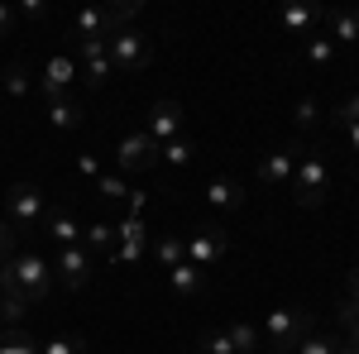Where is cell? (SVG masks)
<instances>
[{
  "label": "cell",
  "instance_id": "obj_1",
  "mask_svg": "<svg viewBox=\"0 0 359 354\" xmlns=\"http://www.w3.org/2000/svg\"><path fill=\"white\" fill-rule=\"evenodd\" d=\"M311 326H316V316L306 306H278V311H269V321H264L259 335H264V345L273 354H287L311 335Z\"/></svg>",
  "mask_w": 359,
  "mask_h": 354
},
{
  "label": "cell",
  "instance_id": "obj_2",
  "mask_svg": "<svg viewBox=\"0 0 359 354\" xmlns=\"http://www.w3.org/2000/svg\"><path fill=\"white\" fill-rule=\"evenodd\" d=\"M326 187H331V168L321 154H306L297 172H292V201L302 206V211H321L326 206Z\"/></svg>",
  "mask_w": 359,
  "mask_h": 354
},
{
  "label": "cell",
  "instance_id": "obj_3",
  "mask_svg": "<svg viewBox=\"0 0 359 354\" xmlns=\"http://www.w3.org/2000/svg\"><path fill=\"white\" fill-rule=\"evenodd\" d=\"M77 77H82V67H77V57H72V53L48 57L43 72H39V96H43V101H62V96H72Z\"/></svg>",
  "mask_w": 359,
  "mask_h": 354
},
{
  "label": "cell",
  "instance_id": "obj_4",
  "mask_svg": "<svg viewBox=\"0 0 359 354\" xmlns=\"http://www.w3.org/2000/svg\"><path fill=\"white\" fill-rule=\"evenodd\" d=\"M15 278H20V292L29 297V306L53 292V264L43 254H15Z\"/></svg>",
  "mask_w": 359,
  "mask_h": 354
},
{
  "label": "cell",
  "instance_id": "obj_5",
  "mask_svg": "<svg viewBox=\"0 0 359 354\" xmlns=\"http://www.w3.org/2000/svg\"><path fill=\"white\" fill-rule=\"evenodd\" d=\"M225 254H230V235H225L221 225H206V230H196L192 240H187V264L192 268H211V264H221Z\"/></svg>",
  "mask_w": 359,
  "mask_h": 354
},
{
  "label": "cell",
  "instance_id": "obj_6",
  "mask_svg": "<svg viewBox=\"0 0 359 354\" xmlns=\"http://www.w3.org/2000/svg\"><path fill=\"white\" fill-rule=\"evenodd\" d=\"M144 62H149V34H139V29L111 34V67L115 72H139Z\"/></svg>",
  "mask_w": 359,
  "mask_h": 354
},
{
  "label": "cell",
  "instance_id": "obj_7",
  "mask_svg": "<svg viewBox=\"0 0 359 354\" xmlns=\"http://www.w3.org/2000/svg\"><path fill=\"white\" fill-rule=\"evenodd\" d=\"M115 168H120V172H154V168H158V144L144 135V130L130 135L115 149Z\"/></svg>",
  "mask_w": 359,
  "mask_h": 354
},
{
  "label": "cell",
  "instance_id": "obj_8",
  "mask_svg": "<svg viewBox=\"0 0 359 354\" xmlns=\"http://www.w3.org/2000/svg\"><path fill=\"white\" fill-rule=\"evenodd\" d=\"M53 278L62 282V287L82 292L86 282H91V254H86L82 245H72V249H57V259H53Z\"/></svg>",
  "mask_w": 359,
  "mask_h": 354
},
{
  "label": "cell",
  "instance_id": "obj_9",
  "mask_svg": "<svg viewBox=\"0 0 359 354\" xmlns=\"http://www.w3.org/2000/svg\"><path fill=\"white\" fill-rule=\"evenodd\" d=\"M144 135L154 139L158 149H163L168 139L182 135V106L177 101H154V110H149V125H144Z\"/></svg>",
  "mask_w": 359,
  "mask_h": 354
},
{
  "label": "cell",
  "instance_id": "obj_10",
  "mask_svg": "<svg viewBox=\"0 0 359 354\" xmlns=\"http://www.w3.org/2000/svg\"><path fill=\"white\" fill-rule=\"evenodd\" d=\"M43 216V187L39 182H15L10 187V220L15 225H39Z\"/></svg>",
  "mask_w": 359,
  "mask_h": 354
},
{
  "label": "cell",
  "instance_id": "obj_11",
  "mask_svg": "<svg viewBox=\"0 0 359 354\" xmlns=\"http://www.w3.org/2000/svg\"><path fill=\"white\" fill-rule=\"evenodd\" d=\"M297 163H302V149L287 144V149H278V154H269V158L259 163V182H269V187H292Z\"/></svg>",
  "mask_w": 359,
  "mask_h": 354
},
{
  "label": "cell",
  "instance_id": "obj_12",
  "mask_svg": "<svg viewBox=\"0 0 359 354\" xmlns=\"http://www.w3.org/2000/svg\"><path fill=\"white\" fill-rule=\"evenodd\" d=\"M86 120V110L77 96H62V101H48V125H53L57 135H77Z\"/></svg>",
  "mask_w": 359,
  "mask_h": 354
},
{
  "label": "cell",
  "instance_id": "obj_13",
  "mask_svg": "<svg viewBox=\"0 0 359 354\" xmlns=\"http://www.w3.org/2000/svg\"><path fill=\"white\" fill-rule=\"evenodd\" d=\"M201 287H206V273L192 268L187 259H182L177 268H168V292H172V297H182V301H187V297H196Z\"/></svg>",
  "mask_w": 359,
  "mask_h": 354
},
{
  "label": "cell",
  "instance_id": "obj_14",
  "mask_svg": "<svg viewBox=\"0 0 359 354\" xmlns=\"http://www.w3.org/2000/svg\"><path fill=\"white\" fill-rule=\"evenodd\" d=\"M278 20H283V29H287V34H311V25H316V20H326V10H321V5L297 0V5H283V15H278Z\"/></svg>",
  "mask_w": 359,
  "mask_h": 354
},
{
  "label": "cell",
  "instance_id": "obj_15",
  "mask_svg": "<svg viewBox=\"0 0 359 354\" xmlns=\"http://www.w3.org/2000/svg\"><path fill=\"white\" fill-rule=\"evenodd\" d=\"M43 235L53 240L57 249H72V245H82V230H77V220L67 216V211H53V216L43 220Z\"/></svg>",
  "mask_w": 359,
  "mask_h": 354
},
{
  "label": "cell",
  "instance_id": "obj_16",
  "mask_svg": "<svg viewBox=\"0 0 359 354\" xmlns=\"http://www.w3.org/2000/svg\"><path fill=\"white\" fill-rule=\"evenodd\" d=\"M326 25H331V43H359V10H326Z\"/></svg>",
  "mask_w": 359,
  "mask_h": 354
},
{
  "label": "cell",
  "instance_id": "obj_17",
  "mask_svg": "<svg viewBox=\"0 0 359 354\" xmlns=\"http://www.w3.org/2000/svg\"><path fill=\"white\" fill-rule=\"evenodd\" d=\"M206 206H211V211H240V206H245V191H240V182L216 177V182L206 187Z\"/></svg>",
  "mask_w": 359,
  "mask_h": 354
},
{
  "label": "cell",
  "instance_id": "obj_18",
  "mask_svg": "<svg viewBox=\"0 0 359 354\" xmlns=\"http://www.w3.org/2000/svg\"><path fill=\"white\" fill-rule=\"evenodd\" d=\"M149 254H154V264L168 273V268H177V264L187 259V240H182V235H163V240L149 249Z\"/></svg>",
  "mask_w": 359,
  "mask_h": 354
},
{
  "label": "cell",
  "instance_id": "obj_19",
  "mask_svg": "<svg viewBox=\"0 0 359 354\" xmlns=\"http://www.w3.org/2000/svg\"><path fill=\"white\" fill-rule=\"evenodd\" d=\"M196 158V144L187 135H177V139H168L163 149H158V163H168V168H187Z\"/></svg>",
  "mask_w": 359,
  "mask_h": 354
},
{
  "label": "cell",
  "instance_id": "obj_20",
  "mask_svg": "<svg viewBox=\"0 0 359 354\" xmlns=\"http://www.w3.org/2000/svg\"><path fill=\"white\" fill-rule=\"evenodd\" d=\"M82 249H86V254H111V249H115V225H106V220L86 225V230H82Z\"/></svg>",
  "mask_w": 359,
  "mask_h": 354
},
{
  "label": "cell",
  "instance_id": "obj_21",
  "mask_svg": "<svg viewBox=\"0 0 359 354\" xmlns=\"http://www.w3.org/2000/svg\"><path fill=\"white\" fill-rule=\"evenodd\" d=\"M225 335H230L235 354H259V350H264V335H259V326H249V321H235Z\"/></svg>",
  "mask_w": 359,
  "mask_h": 354
},
{
  "label": "cell",
  "instance_id": "obj_22",
  "mask_svg": "<svg viewBox=\"0 0 359 354\" xmlns=\"http://www.w3.org/2000/svg\"><path fill=\"white\" fill-rule=\"evenodd\" d=\"M115 240L120 245H154L149 240V225H144V211H130V216L115 225Z\"/></svg>",
  "mask_w": 359,
  "mask_h": 354
},
{
  "label": "cell",
  "instance_id": "obj_23",
  "mask_svg": "<svg viewBox=\"0 0 359 354\" xmlns=\"http://www.w3.org/2000/svg\"><path fill=\"white\" fill-rule=\"evenodd\" d=\"M306 62H311V67H331L335 62L331 34H306Z\"/></svg>",
  "mask_w": 359,
  "mask_h": 354
},
{
  "label": "cell",
  "instance_id": "obj_24",
  "mask_svg": "<svg viewBox=\"0 0 359 354\" xmlns=\"http://www.w3.org/2000/svg\"><path fill=\"white\" fill-rule=\"evenodd\" d=\"M345 350H350V345H345V340H335V335H306L292 354H345Z\"/></svg>",
  "mask_w": 359,
  "mask_h": 354
},
{
  "label": "cell",
  "instance_id": "obj_25",
  "mask_svg": "<svg viewBox=\"0 0 359 354\" xmlns=\"http://www.w3.org/2000/svg\"><path fill=\"white\" fill-rule=\"evenodd\" d=\"M0 354H39V340L15 326V330H5V335H0Z\"/></svg>",
  "mask_w": 359,
  "mask_h": 354
},
{
  "label": "cell",
  "instance_id": "obj_26",
  "mask_svg": "<svg viewBox=\"0 0 359 354\" xmlns=\"http://www.w3.org/2000/svg\"><path fill=\"white\" fill-rule=\"evenodd\" d=\"M335 321H340V330H345V345H359V306H355L350 297H340Z\"/></svg>",
  "mask_w": 359,
  "mask_h": 354
},
{
  "label": "cell",
  "instance_id": "obj_27",
  "mask_svg": "<svg viewBox=\"0 0 359 354\" xmlns=\"http://www.w3.org/2000/svg\"><path fill=\"white\" fill-rule=\"evenodd\" d=\"M331 125L340 130V135H345V130H355V125H359V91H355V96H345V101H340V106L331 110Z\"/></svg>",
  "mask_w": 359,
  "mask_h": 354
},
{
  "label": "cell",
  "instance_id": "obj_28",
  "mask_svg": "<svg viewBox=\"0 0 359 354\" xmlns=\"http://www.w3.org/2000/svg\"><path fill=\"white\" fill-rule=\"evenodd\" d=\"M39 354H86V340L82 335H57L48 345H39Z\"/></svg>",
  "mask_w": 359,
  "mask_h": 354
},
{
  "label": "cell",
  "instance_id": "obj_29",
  "mask_svg": "<svg viewBox=\"0 0 359 354\" xmlns=\"http://www.w3.org/2000/svg\"><path fill=\"white\" fill-rule=\"evenodd\" d=\"M111 72H115V67H111V57L82 62V82H86V86H106V82H111Z\"/></svg>",
  "mask_w": 359,
  "mask_h": 354
},
{
  "label": "cell",
  "instance_id": "obj_30",
  "mask_svg": "<svg viewBox=\"0 0 359 354\" xmlns=\"http://www.w3.org/2000/svg\"><path fill=\"white\" fill-rule=\"evenodd\" d=\"M292 120H297V130H302V135H306V130H316V120H321V106H316V96H302Z\"/></svg>",
  "mask_w": 359,
  "mask_h": 354
},
{
  "label": "cell",
  "instance_id": "obj_31",
  "mask_svg": "<svg viewBox=\"0 0 359 354\" xmlns=\"http://www.w3.org/2000/svg\"><path fill=\"white\" fill-rule=\"evenodd\" d=\"M5 91H10V96H29V72H25V62H10V67H5Z\"/></svg>",
  "mask_w": 359,
  "mask_h": 354
},
{
  "label": "cell",
  "instance_id": "obj_32",
  "mask_svg": "<svg viewBox=\"0 0 359 354\" xmlns=\"http://www.w3.org/2000/svg\"><path fill=\"white\" fill-rule=\"evenodd\" d=\"M201 354H235V345H230V335H225V330H211V335L201 340Z\"/></svg>",
  "mask_w": 359,
  "mask_h": 354
},
{
  "label": "cell",
  "instance_id": "obj_33",
  "mask_svg": "<svg viewBox=\"0 0 359 354\" xmlns=\"http://www.w3.org/2000/svg\"><path fill=\"white\" fill-rule=\"evenodd\" d=\"M96 191H101V196H111V201H120V196H125V182H120V177H115V172H101V182H96Z\"/></svg>",
  "mask_w": 359,
  "mask_h": 354
},
{
  "label": "cell",
  "instance_id": "obj_34",
  "mask_svg": "<svg viewBox=\"0 0 359 354\" xmlns=\"http://www.w3.org/2000/svg\"><path fill=\"white\" fill-rule=\"evenodd\" d=\"M10 249H15V230H10V225H0V264H10V259H15Z\"/></svg>",
  "mask_w": 359,
  "mask_h": 354
},
{
  "label": "cell",
  "instance_id": "obj_35",
  "mask_svg": "<svg viewBox=\"0 0 359 354\" xmlns=\"http://www.w3.org/2000/svg\"><path fill=\"white\" fill-rule=\"evenodd\" d=\"M77 168H82V172L91 177V182H101V163H96L91 154H77Z\"/></svg>",
  "mask_w": 359,
  "mask_h": 354
},
{
  "label": "cell",
  "instance_id": "obj_36",
  "mask_svg": "<svg viewBox=\"0 0 359 354\" xmlns=\"http://www.w3.org/2000/svg\"><path fill=\"white\" fill-rule=\"evenodd\" d=\"M20 15H25V20H43V15H48V5H43V0H25V5H20Z\"/></svg>",
  "mask_w": 359,
  "mask_h": 354
},
{
  "label": "cell",
  "instance_id": "obj_37",
  "mask_svg": "<svg viewBox=\"0 0 359 354\" xmlns=\"http://www.w3.org/2000/svg\"><path fill=\"white\" fill-rule=\"evenodd\" d=\"M10 29H15V10H10V5H5V0H0V39H5V34H10Z\"/></svg>",
  "mask_w": 359,
  "mask_h": 354
},
{
  "label": "cell",
  "instance_id": "obj_38",
  "mask_svg": "<svg viewBox=\"0 0 359 354\" xmlns=\"http://www.w3.org/2000/svg\"><path fill=\"white\" fill-rule=\"evenodd\" d=\"M345 297H350V301H355V306H359V268L350 273V292H345Z\"/></svg>",
  "mask_w": 359,
  "mask_h": 354
},
{
  "label": "cell",
  "instance_id": "obj_39",
  "mask_svg": "<svg viewBox=\"0 0 359 354\" xmlns=\"http://www.w3.org/2000/svg\"><path fill=\"white\" fill-rule=\"evenodd\" d=\"M345 144H350V149L359 154V125H355V130H345Z\"/></svg>",
  "mask_w": 359,
  "mask_h": 354
}]
</instances>
